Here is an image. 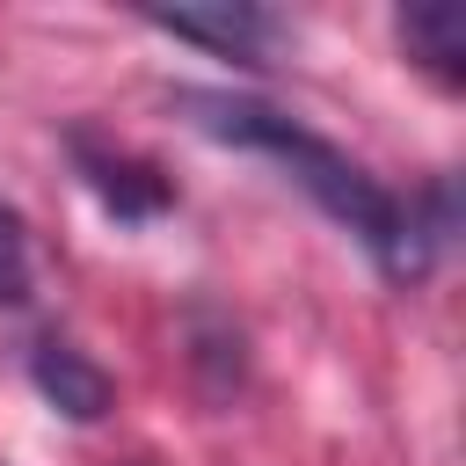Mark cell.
Here are the masks:
<instances>
[{"mask_svg": "<svg viewBox=\"0 0 466 466\" xmlns=\"http://www.w3.org/2000/svg\"><path fill=\"white\" fill-rule=\"evenodd\" d=\"M29 233H22V211L0 204V306H29Z\"/></svg>", "mask_w": 466, "mask_h": 466, "instance_id": "obj_6", "label": "cell"}, {"mask_svg": "<svg viewBox=\"0 0 466 466\" xmlns=\"http://www.w3.org/2000/svg\"><path fill=\"white\" fill-rule=\"evenodd\" d=\"M153 29H167V36H182V44H204V51H218V58H240V66H269V51L291 36V22L284 15H269V7H233V0H218V7H153L146 15Z\"/></svg>", "mask_w": 466, "mask_h": 466, "instance_id": "obj_2", "label": "cell"}, {"mask_svg": "<svg viewBox=\"0 0 466 466\" xmlns=\"http://www.w3.org/2000/svg\"><path fill=\"white\" fill-rule=\"evenodd\" d=\"M29 379H36V393H44L58 415H73V422H95V415L116 400L109 371H102L80 342H66V335H36V342H29Z\"/></svg>", "mask_w": 466, "mask_h": 466, "instance_id": "obj_4", "label": "cell"}, {"mask_svg": "<svg viewBox=\"0 0 466 466\" xmlns=\"http://www.w3.org/2000/svg\"><path fill=\"white\" fill-rule=\"evenodd\" d=\"M66 153H73L80 182H87L116 218H131V226L175 204V189H167V175H160L153 160H138V153L109 146V138H95V131H66Z\"/></svg>", "mask_w": 466, "mask_h": 466, "instance_id": "obj_3", "label": "cell"}, {"mask_svg": "<svg viewBox=\"0 0 466 466\" xmlns=\"http://www.w3.org/2000/svg\"><path fill=\"white\" fill-rule=\"evenodd\" d=\"M400 51L437 80V87H459L466 80V22H459V7H400Z\"/></svg>", "mask_w": 466, "mask_h": 466, "instance_id": "obj_5", "label": "cell"}, {"mask_svg": "<svg viewBox=\"0 0 466 466\" xmlns=\"http://www.w3.org/2000/svg\"><path fill=\"white\" fill-rule=\"evenodd\" d=\"M175 102L189 109V124H197V131H211V138H226V146H248V153L284 160V167H291V182H299V189H306L335 226H350L393 284L422 277V269H430V255H437V240L451 233V189H437L430 204L393 197V189H386L371 167H357L342 146H328L320 131H306L299 116H284V109H269V102H255V95L182 87Z\"/></svg>", "mask_w": 466, "mask_h": 466, "instance_id": "obj_1", "label": "cell"}]
</instances>
